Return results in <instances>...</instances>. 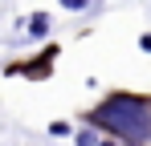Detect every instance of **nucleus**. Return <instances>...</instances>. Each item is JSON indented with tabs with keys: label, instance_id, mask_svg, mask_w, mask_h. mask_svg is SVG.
<instances>
[{
	"label": "nucleus",
	"instance_id": "obj_1",
	"mask_svg": "<svg viewBox=\"0 0 151 146\" xmlns=\"http://www.w3.org/2000/svg\"><path fill=\"white\" fill-rule=\"evenodd\" d=\"M94 122L106 126V130H114V134L127 138L131 146L151 142V106H147V101H139V97H131V94L106 97L98 110H94Z\"/></svg>",
	"mask_w": 151,
	"mask_h": 146
},
{
	"label": "nucleus",
	"instance_id": "obj_2",
	"mask_svg": "<svg viewBox=\"0 0 151 146\" xmlns=\"http://www.w3.org/2000/svg\"><path fill=\"white\" fill-rule=\"evenodd\" d=\"M45 33H49V21H45V12H37L29 21V37H45Z\"/></svg>",
	"mask_w": 151,
	"mask_h": 146
},
{
	"label": "nucleus",
	"instance_id": "obj_3",
	"mask_svg": "<svg viewBox=\"0 0 151 146\" xmlns=\"http://www.w3.org/2000/svg\"><path fill=\"white\" fill-rule=\"evenodd\" d=\"M78 146H102V142L94 138V130H82V134H78Z\"/></svg>",
	"mask_w": 151,
	"mask_h": 146
},
{
	"label": "nucleus",
	"instance_id": "obj_4",
	"mask_svg": "<svg viewBox=\"0 0 151 146\" xmlns=\"http://www.w3.org/2000/svg\"><path fill=\"white\" fill-rule=\"evenodd\" d=\"M49 134H53V138H65V134H70V126H65V122H53Z\"/></svg>",
	"mask_w": 151,
	"mask_h": 146
},
{
	"label": "nucleus",
	"instance_id": "obj_5",
	"mask_svg": "<svg viewBox=\"0 0 151 146\" xmlns=\"http://www.w3.org/2000/svg\"><path fill=\"white\" fill-rule=\"evenodd\" d=\"M139 49H143V53H151V33H143V37H139Z\"/></svg>",
	"mask_w": 151,
	"mask_h": 146
},
{
	"label": "nucleus",
	"instance_id": "obj_6",
	"mask_svg": "<svg viewBox=\"0 0 151 146\" xmlns=\"http://www.w3.org/2000/svg\"><path fill=\"white\" fill-rule=\"evenodd\" d=\"M102 146H119V142H102Z\"/></svg>",
	"mask_w": 151,
	"mask_h": 146
}]
</instances>
